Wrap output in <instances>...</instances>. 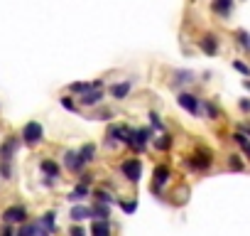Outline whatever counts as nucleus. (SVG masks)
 <instances>
[{"label": "nucleus", "mask_w": 250, "mask_h": 236, "mask_svg": "<svg viewBox=\"0 0 250 236\" xmlns=\"http://www.w3.org/2000/svg\"><path fill=\"white\" fill-rule=\"evenodd\" d=\"M18 148H20V138H8L3 145H0V160H10L13 163Z\"/></svg>", "instance_id": "f8f14e48"}, {"label": "nucleus", "mask_w": 250, "mask_h": 236, "mask_svg": "<svg viewBox=\"0 0 250 236\" xmlns=\"http://www.w3.org/2000/svg\"><path fill=\"white\" fill-rule=\"evenodd\" d=\"M62 106H64L69 113H79V103H74L71 96H62Z\"/></svg>", "instance_id": "c85d7f7f"}, {"label": "nucleus", "mask_w": 250, "mask_h": 236, "mask_svg": "<svg viewBox=\"0 0 250 236\" xmlns=\"http://www.w3.org/2000/svg\"><path fill=\"white\" fill-rule=\"evenodd\" d=\"M233 69H235V71H240L243 76H250V67H248L245 62H240V59H233Z\"/></svg>", "instance_id": "2f4dec72"}, {"label": "nucleus", "mask_w": 250, "mask_h": 236, "mask_svg": "<svg viewBox=\"0 0 250 236\" xmlns=\"http://www.w3.org/2000/svg\"><path fill=\"white\" fill-rule=\"evenodd\" d=\"M130 133H133V128H128V126H110L108 128V138H115V143H125V145H130Z\"/></svg>", "instance_id": "9b49d317"}, {"label": "nucleus", "mask_w": 250, "mask_h": 236, "mask_svg": "<svg viewBox=\"0 0 250 236\" xmlns=\"http://www.w3.org/2000/svg\"><path fill=\"white\" fill-rule=\"evenodd\" d=\"M187 165H189L191 170H196V172H206V170L211 167V153H208V150H199L196 155H191V158L187 160Z\"/></svg>", "instance_id": "423d86ee"}, {"label": "nucleus", "mask_w": 250, "mask_h": 236, "mask_svg": "<svg viewBox=\"0 0 250 236\" xmlns=\"http://www.w3.org/2000/svg\"><path fill=\"white\" fill-rule=\"evenodd\" d=\"M243 86H245V89L250 91V76H248V79H243Z\"/></svg>", "instance_id": "79ce46f5"}, {"label": "nucleus", "mask_w": 250, "mask_h": 236, "mask_svg": "<svg viewBox=\"0 0 250 236\" xmlns=\"http://www.w3.org/2000/svg\"><path fill=\"white\" fill-rule=\"evenodd\" d=\"M86 89H91V84H83V81H74V84H69V91H71V94H83Z\"/></svg>", "instance_id": "7c9ffc66"}, {"label": "nucleus", "mask_w": 250, "mask_h": 236, "mask_svg": "<svg viewBox=\"0 0 250 236\" xmlns=\"http://www.w3.org/2000/svg\"><path fill=\"white\" fill-rule=\"evenodd\" d=\"M91 234H93V236H108V234H110V221H108V219H93Z\"/></svg>", "instance_id": "f3484780"}, {"label": "nucleus", "mask_w": 250, "mask_h": 236, "mask_svg": "<svg viewBox=\"0 0 250 236\" xmlns=\"http://www.w3.org/2000/svg\"><path fill=\"white\" fill-rule=\"evenodd\" d=\"M152 141V131L150 128H138V131H133L130 133V145L128 148H133V150H138V153H143L145 148H147V143Z\"/></svg>", "instance_id": "39448f33"}, {"label": "nucleus", "mask_w": 250, "mask_h": 236, "mask_svg": "<svg viewBox=\"0 0 250 236\" xmlns=\"http://www.w3.org/2000/svg\"><path fill=\"white\" fill-rule=\"evenodd\" d=\"M155 141V150H160V153H165V150H169L172 148V136L169 133H165L162 131V136L160 138H152Z\"/></svg>", "instance_id": "6ab92c4d"}, {"label": "nucleus", "mask_w": 250, "mask_h": 236, "mask_svg": "<svg viewBox=\"0 0 250 236\" xmlns=\"http://www.w3.org/2000/svg\"><path fill=\"white\" fill-rule=\"evenodd\" d=\"M40 224H42V229H44V234H54V231L59 229V226H57V221H54V212H49V214H44Z\"/></svg>", "instance_id": "5701e85b"}, {"label": "nucleus", "mask_w": 250, "mask_h": 236, "mask_svg": "<svg viewBox=\"0 0 250 236\" xmlns=\"http://www.w3.org/2000/svg\"><path fill=\"white\" fill-rule=\"evenodd\" d=\"M93 197H96V202H103V204H115V197H110L108 192H103V189H96L93 192Z\"/></svg>", "instance_id": "cd10ccee"}, {"label": "nucleus", "mask_w": 250, "mask_h": 236, "mask_svg": "<svg viewBox=\"0 0 250 236\" xmlns=\"http://www.w3.org/2000/svg\"><path fill=\"white\" fill-rule=\"evenodd\" d=\"M120 172H123V177L128 180V182H138V180L143 177V160H140V158L125 160V163L120 165Z\"/></svg>", "instance_id": "7ed1b4c3"}, {"label": "nucleus", "mask_w": 250, "mask_h": 236, "mask_svg": "<svg viewBox=\"0 0 250 236\" xmlns=\"http://www.w3.org/2000/svg\"><path fill=\"white\" fill-rule=\"evenodd\" d=\"M40 170L44 172V177H59L62 175V165L54 163V160H42L40 163Z\"/></svg>", "instance_id": "dca6fc26"}, {"label": "nucleus", "mask_w": 250, "mask_h": 236, "mask_svg": "<svg viewBox=\"0 0 250 236\" xmlns=\"http://www.w3.org/2000/svg\"><path fill=\"white\" fill-rule=\"evenodd\" d=\"M235 42H238V47H243L245 52H250V32L248 30H238L235 32Z\"/></svg>", "instance_id": "b1692460"}, {"label": "nucleus", "mask_w": 250, "mask_h": 236, "mask_svg": "<svg viewBox=\"0 0 250 236\" xmlns=\"http://www.w3.org/2000/svg\"><path fill=\"white\" fill-rule=\"evenodd\" d=\"M69 234H71V236H83L86 231H83V226H76V224H74V226L69 229Z\"/></svg>", "instance_id": "e433bc0d"}, {"label": "nucleus", "mask_w": 250, "mask_h": 236, "mask_svg": "<svg viewBox=\"0 0 250 236\" xmlns=\"http://www.w3.org/2000/svg\"><path fill=\"white\" fill-rule=\"evenodd\" d=\"M130 89H133V84L130 81H118V84H113L110 86V96L113 98H128V94H130Z\"/></svg>", "instance_id": "2eb2a0df"}, {"label": "nucleus", "mask_w": 250, "mask_h": 236, "mask_svg": "<svg viewBox=\"0 0 250 236\" xmlns=\"http://www.w3.org/2000/svg\"><path fill=\"white\" fill-rule=\"evenodd\" d=\"M20 138H22V143H25V145H40V143H42V138H44V128H42V123H37V121L25 123V128H22Z\"/></svg>", "instance_id": "f257e3e1"}, {"label": "nucleus", "mask_w": 250, "mask_h": 236, "mask_svg": "<svg viewBox=\"0 0 250 236\" xmlns=\"http://www.w3.org/2000/svg\"><path fill=\"white\" fill-rule=\"evenodd\" d=\"M150 126H152V128H155V131H160V133H162V131H165V123H162V118H160V116H157V113H155V111H152V113H150Z\"/></svg>", "instance_id": "c756f323"}, {"label": "nucleus", "mask_w": 250, "mask_h": 236, "mask_svg": "<svg viewBox=\"0 0 250 236\" xmlns=\"http://www.w3.org/2000/svg\"><path fill=\"white\" fill-rule=\"evenodd\" d=\"M3 221L5 224H22V221H27V209L25 207H8L3 212Z\"/></svg>", "instance_id": "6e6552de"}, {"label": "nucleus", "mask_w": 250, "mask_h": 236, "mask_svg": "<svg viewBox=\"0 0 250 236\" xmlns=\"http://www.w3.org/2000/svg\"><path fill=\"white\" fill-rule=\"evenodd\" d=\"M169 177H172V170H169V165H157L155 167V172H152V194H162V187L169 182Z\"/></svg>", "instance_id": "20e7f679"}, {"label": "nucleus", "mask_w": 250, "mask_h": 236, "mask_svg": "<svg viewBox=\"0 0 250 236\" xmlns=\"http://www.w3.org/2000/svg\"><path fill=\"white\" fill-rule=\"evenodd\" d=\"M81 98H79V103L81 106H98L101 101H103V89H86L83 94H79Z\"/></svg>", "instance_id": "9d476101"}, {"label": "nucleus", "mask_w": 250, "mask_h": 236, "mask_svg": "<svg viewBox=\"0 0 250 236\" xmlns=\"http://www.w3.org/2000/svg\"><path fill=\"white\" fill-rule=\"evenodd\" d=\"M201 111H204L208 118H213V121L218 118V106H216L213 101H201Z\"/></svg>", "instance_id": "393cba45"}, {"label": "nucleus", "mask_w": 250, "mask_h": 236, "mask_svg": "<svg viewBox=\"0 0 250 236\" xmlns=\"http://www.w3.org/2000/svg\"><path fill=\"white\" fill-rule=\"evenodd\" d=\"M120 209L125 214H133V212H138V202H120Z\"/></svg>", "instance_id": "72a5a7b5"}, {"label": "nucleus", "mask_w": 250, "mask_h": 236, "mask_svg": "<svg viewBox=\"0 0 250 236\" xmlns=\"http://www.w3.org/2000/svg\"><path fill=\"white\" fill-rule=\"evenodd\" d=\"M13 231H15V229H13L10 224H5V226H3V234H13Z\"/></svg>", "instance_id": "ea45409f"}, {"label": "nucleus", "mask_w": 250, "mask_h": 236, "mask_svg": "<svg viewBox=\"0 0 250 236\" xmlns=\"http://www.w3.org/2000/svg\"><path fill=\"white\" fill-rule=\"evenodd\" d=\"M83 197H88V185H86V182L76 185V187L69 192V199H71V202H79V199H83Z\"/></svg>", "instance_id": "4be33fe9"}, {"label": "nucleus", "mask_w": 250, "mask_h": 236, "mask_svg": "<svg viewBox=\"0 0 250 236\" xmlns=\"http://www.w3.org/2000/svg\"><path fill=\"white\" fill-rule=\"evenodd\" d=\"M0 177H3V180H13V165H10V160H0Z\"/></svg>", "instance_id": "a878e982"}, {"label": "nucleus", "mask_w": 250, "mask_h": 236, "mask_svg": "<svg viewBox=\"0 0 250 236\" xmlns=\"http://www.w3.org/2000/svg\"><path fill=\"white\" fill-rule=\"evenodd\" d=\"M233 3H235V0H213L211 10L226 20V18H230V13H233Z\"/></svg>", "instance_id": "4468645a"}, {"label": "nucleus", "mask_w": 250, "mask_h": 236, "mask_svg": "<svg viewBox=\"0 0 250 236\" xmlns=\"http://www.w3.org/2000/svg\"><path fill=\"white\" fill-rule=\"evenodd\" d=\"M243 153H245V155H248V158H250V141H248V143H245V145H243Z\"/></svg>", "instance_id": "a19ab883"}, {"label": "nucleus", "mask_w": 250, "mask_h": 236, "mask_svg": "<svg viewBox=\"0 0 250 236\" xmlns=\"http://www.w3.org/2000/svg\"><path fill=\"white\" fill-rule=\"evenodd\" d=\"M74 221H83V219H91V207H83V204H79V207H74L71 209V214H69Z\"/></svg>", "instance_id": "aec40b11"}, {"label": "nucleus", "mask_w": 250, "mask_h": 236, "mask_svg": "<svg viewBox=\"0 0 250 236\" xmlns=\"http://www.w3.org/2000/svg\"><path fill=\"white\" fill-rule=\"evenodd\" d=\"M199 49L206 54V57H216L218 54V37L216 35H204L199 40Z\"/></svg>", "instance_id": "1a4fd4ad"}, {"label": "nucleus", "mask_w": 250, "mask_h": 236, "mask_svg": "<svg viewBox=\"0 0 250 236\" xmlns=\"http://www.w3.org/2000/svg\"><path fill=\"white\" fill-rule=\"evenodd\" d=\"M91 216H93V219H110V204L96 202V204L91 207Z\"/></svg>", "instance_id": "a211bd4d"}, {"label": "nucleus", "mask_w": 250, "mask_h": 236, "mask_svg": "<svg viewBox=\"0 0 250 236\" xmlns=\"http://www.w3.org/2000/svg\"><path fill=\"white\" fill-rule=\"evenodd\" d=\"M91 86H93V89H103V81H101V79H96V81H93Z\"/></svg>", "instance_id": "58836bf2"}, {"label": "nucleus", "mask_w": 250, "mask_h": 236, "mask_svg": "<svg viewBox=\"0 0 250 236\" xmlns=\"http://www.w3.org/2000/svg\"><path fill=\"white\" fill-rule=\"evenodd\" d=\"M228 167L235 170V172H243V170H245V163L240 160V155H230V158H228Z\"/></svg>", "instance_id": "bb28decb"}, {"label": "nucleus", "mask_w": 250, "mask_h": 236, "mask_svg": "<svg viewBox=\"0 0 250 236\" xmlns=\"http://www.w3.org/2000/svg\"><path fill=\"white\" fill-rule=\"evenodd\" d=\"M238 131H243V133L250 138V123H240V126H238Z\"/></svg>", "instance_id": "4c0bfd02"}, {"label": "nucleus", "mask_w": 250, "mask_h": 236, "mask_svg": "<svg viewBox=\"0 0 250 236\" xmlns=\"http://www.w3.org/2000/svg\"><path fill=\"white\" fill-rule=\"evenodd\" d=\"M248 141H250V138H248L243 131H235V133H233V143H235V145H240V148H243Z\"/></svg>", "instance_id": "473e14b6"}, {"label": "nucleus", "mask_w": 250, "mask_h": 236, "mask_svg": "<svg viewBox=\"0 0 250 236\" xmlns=\"http://www.w3.org/2000/svg\"><path fill=\"white\" fill-rule=\"evenodd\" d=\"M177 103H179L189 116H201V98H199V96H194V94H189V91H179Z\"/></svg>", "instance_id": "f03ea898"}, {"label": "nucleus", "mask_w": 250, "mask_h": 236, "mask_svg": "<svg viewBox=\"0 0 250 236\" xmlns=\"http://www.w3.org/2000/svg\"><path fill=\"white\" fill-rule=\"evenodd\" d=\"M194 79H196V74L194 71H189V69H177L174 74H172V86H184V84H194Z\"/></svg>", "instance_id": "ddd939ff"}, {"label": "nucleus", "mask_w": 250, "mask_h": 236, "mask_svg": "<svg viewBox=\"0 0 250 236\" xmlns=\"http://www.w3.org/2000/svg\"><path fill=\"white\" fill-rule=\"evenodd\" d=\"M64 165H66V170H69V172H74V175H81V172H83V167H86L83 158H81L76 150H69V153L64 155Z\"/></svg>", "instance_id": "0eeeda50"}, {"label": "nucleus", "mask_w": 250, "mask_h": 236, "mask_svg": "<svg viewBox=\"0 0 250 236\" xmlns=\"http://www.w3.org/2000/svg\"><path fill=\"white\" fill-rule=\"evenodd\" d=\"M238 108H240L243 113H250V98H240V101H238Z\"/></svg>", "instance_id": "c9c22d12"}, {"label": "nucleus", "mask_w": 250, "mask_h": 236, "mask_svg": "<svg viewBox=\"0 0 250 236\" xmlns=\"http://www.w3.org/2000/svg\"><path fill=\"white\" fill-rule=\"evenodd\" d=\"M91 118H93V121H96V118H98V121H108V118H110V111H105V108H103V111H96Z\"/></svg>", "instance_id": "f704fd0d"}, {"label": "nucleus", "mask_w": 250, "mask_h": 236, "mask_svg": "<svg viewBox=\"0 0 250 236\" xmlns=\"http://www.w3.org/2000/svg\"><path fill=\"white\" fill-rule=\"evenodd\" d=\"M79 155L83 158V163H86V165H91V163L96 160V145H93V143H86V145L79 150Z\"/></svg>", "instance_id": "412c9836"}]
</instances>
